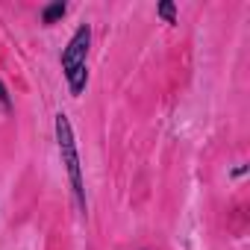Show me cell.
I'll list each match as a JSON object with an SVG mask.
<instances>
[{"mask_svg":"<svg viewBox=\"0 0 250 250\" xmlns=\"http://www.w3.org/2000/svg\"><path fill=\"white\" fill-rule=\"evenodd\" d=\"M88 42H91V30L83 24L74 33V39L68 42L65 53H62V71H65V80L71 85V94H83V88H85V80H88V68H85Z\"/></svg>","mask_w":250,"mask_h":250,"instance_id":"cell-1","label":"cell"},{"mask_svg":"<svg viewBox=\"0 0 250 250\" xmlns=\"http://www.w3.org/2000/svg\"><path fill=\"white\" fill-rule=\"evenodd\" d=\"M56 139H59V153H62V162H65L71 188L77 194L80 209L85 212V188H83V174H80V156H77V145H74V130H71L68 115H62V112L56 115Z\"/></svg>","mask_w":250,"mask_h":250,"instance_id":"cell-2","label":"cell"},{"mask_svg":"<svg viewBox=\"0 0 250 250\" xmlns=\"http://www.w3.org/2000/svg\"><path fill=\"white\" fill-rule=\"evenodd\" d=\"M62 15H65V3H50V6L44 9L42 21H44V24H53V21H59Z\"/></svg>","mask_w":250,"mask_h":250,"instance_id":"cell-3","label":"cell"},{"mask_svg":"<svg viewBox=\"0 0 250 250\" xmlns=\"http://www.w3.org/2000/svg\"><path fill=\"white\" fill-rule=\"evenodd\" d=\"M159 15H162L168 24H174V21H177V18H174V6H171V3H162V6H159Z\"/></svg>","mask_w":250,"mask_h":250,"instance_id":"cell-4","label":"cell"},{"mask_svg":"<svg viewBox=\"0 0 250 250\" xmlns=\"http://www.w3.org/2000/svg\"><path fill=\"white\" fill-rule=\"evenodd\" d=\"M0 103H3V109H6V112L12 109V100H9V94H6V85H3V83H0Z\"/></svg>","mask_w":250,"mask_h":250,"instance_id":"cell-5","label":"cell"}]
</instances>
